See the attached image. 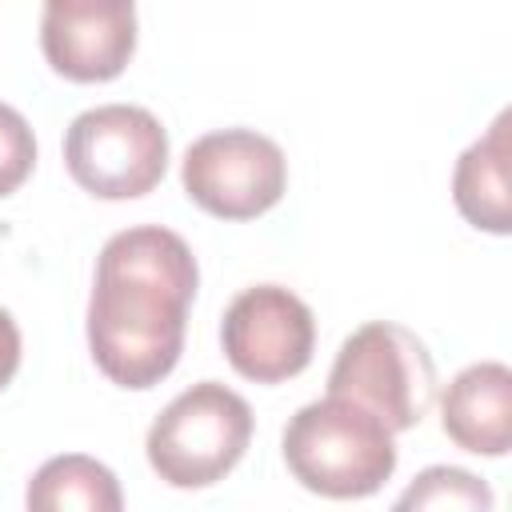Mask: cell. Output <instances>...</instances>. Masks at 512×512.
Listing matches in <instances>:
<instances>
[{
    "label": "cell",
    "mask_w": 512,
    "mask_h": 512,
    "mask_svg": "<svg viewBox=\"0 0 512 512\" xmlns=\"http://www.w3.org/2000/svg\"><path fill=\"white\" fill-rule=\"evenodd\" d=\"M200 268L184 236L160 224L116 232L96 260L88 300V352L120 388L160 384L180 352Z\"/></svg>",
    "instance_id": "1"
},
{
    "label": "cell",
    "mask_w": 512,
    "mask_h": 512,
    "mask_svg": "<svg viewBox=\"0 0 512 512\" xmlns=\"http://www.w3.org/2000/svg\"><path fill=\"white\" fill-rule=\"evenodd\" d=\"M284 464L316 496L360 500L380 492L396 472L392 428L372 408L328 392L288 420Z\"/></svg>",
    "instance_id": "2"
},
{
    "label": "cell",
    "mask_w": 512,
    "mask_h": 512,
    "mask_svg": "<svg viewBox=\"0 0 512 512\" xmlns=\"http://www.w3.org/2000/svg\"><path fill=\"white\" fill-rule=\"evenodd\" d=\"M252 440V408L220 380L184 388L148 428L152 472L172 488H208L224 480Z\"/></svg>",
    "instance_id": "3"
},
{
    "label": "cell",
    "mask_w": 512,
    "mask_h": 512,
    "mask_svg": "<svg viewBox=\"0 0 512 512\" xmlns=\"http://www.w3.org/2000/svg\"><path fill=\"white\" fill-rule=\"evenodd\" d=\"M328 392L372 408L392 432H404L416 428L436 400V364L416 332L372 320L340 344Z\"/></svg>",
    "instance_id": "4"
},
{
    "label": "cell",
    "mask_w": 512,
    "mask_h": 512,
    "mask_svg": "<svg viewBox=\"0 0 512 512\" xmlns=\"http://www.w3.org/2000/svg\"><path fill=\"white\" fill-rule=\"evenodd\" d=\"M68 176L100 200H136L164 180L168 132L140 104H100L64 132Z\"/></svg>",
    "instance_id": "5"
},
{
    "label": "cell",
    "mask_w": 512,
    "mask_h": 512,
    "mask_svg": "<svg viewBox=\"0 0 512 512\" xmlns=\"http://www.w3.org/2000/svg\"><path fill=\"white\" fill-rule=\"evenodd\" d=\"M184 192L220 220H256L280 204L288 160L280 144L256 128H220L188 144L180 164Z\"/></svg>",
    "instance_id": "6"
},
{
    "label": "cell",
    "mask_w": 512,
    "mask_h": 512,
    "mask_svg": "<svg viewBox=\"0 0 512 512\" xmlns=\"http://www.w3.org/2000/svg\"><path fill=\"white\" fill-rule=\"evenodd\" d=\"M220 344L244 380L280 384L312 364L316 320L296 292L280 284H256L228 304L220 320Z\"/></svg>",
    "instance_id": "7"
},
{
    "label": "cell",
    "mask_w": 512,
    "mask_h": 512,
    "mask_svg": "<svg viewBox=\"0 0 512 512\" xmlns=\"http://www.w3.org/2000/svg\"><path fill=\"white\" fill-rule=\"evenodd\" d=\"M40 48L52 72L76 84L116 80L136 52L132 0H44Z\"/></svg>",
    "instance_id": "8"
},
{
    "label": "cell",
    "mask_w": 512,
    "mask_h": 512,
    "mask_svg": "<svg viewBox=\"0 0 512 512\" xmlns=\"http://www.w3.org/2000/svg\"><path fill=\"white\" fill-rule=\"evenodd\" d=\"M444 436L476 456H504L512 444V372L500 360L468 364L440 400Z\"/></svg>",
    "instance_id": "9"
},
{
    "label": "cell",
    "mask_w": 512,
    "mask_h": 512,
    "mask_svg": "<svg viewBox=\"0 0 512 512\" xmlns=\"http://www.w3.org/2000/svg\"><path fill=\"white\" fill-rule=\"evenodd\" d=\"M452 200L472 228L508 236L512 228V172H508V112L464 148L452 172Z\"/></svg>",
    "instance_id": "10"
},
{
    "label": "cell",
    "mask_w": 512,
    "mask_h": 512,
    "mask_svg": "<svg viewBox=\"0 0 512 512\" xmlns=\"http://www.w3.org/2000/svg\"><path fill=\"white\" fill-rule=\"evenodd\" d=\"M24 504L32 512H68V508L120 512L124 496H120V484L108 464L68 452V456H52L48 464H40V472L28 480Z\"/></svg>",
    "instance_id": "11"
},
{
    "label": "cell",
    "mask_w": 512,
    "mask_h": 512,
    "mask_svg": "<svg viewBox=\"0 0 512 512\" xmlns=\"http://www.w3.org/2000/svg\"><path fill=\"white\" fill-rule=\"evenodd\" d=\"M492 504L496 496L480 476L448 464L424 468L396 500V508H468V512H492Z\"/></svg>",
    "instance_id": "12"
},
{
    "label": "cell",
    "mask_w": 512,
    "mask_h": 512,
    "mask_svg": "<svg viewBox=\"0 0 512 512\" xmlns=\"http://www.w3.org/2000/svg\"><path fill=\"white\" fill-rule=\"evenodd\" d=\"M36 164V136L28 128V120L12 108L0 104V196H12Z\"/></svg>",
    "instance_id": "13"
},
{
    "label": "cell",
    "mask_w": 512,
    "mask_h": 512,
    "mask_svg": "<svg viewBox=\"0 0 512 512\" xmlns=\"http://www.w3.org/2000/svg\"><path fill=\"white\" fill-rule=\"evenodd\" d=\"M16 368H20V328H16L12 312L0 308V388L12 384Z\"/></svg>",
    "instance_id": "14"
}]
</instances>
